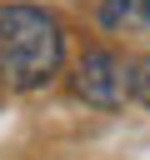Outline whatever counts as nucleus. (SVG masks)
<instances>
[{
    "label": "nucleus",
    "instance_id": "nucleus-1",
    "mask_svg": "<svg viewBox=\"0 0 150 160\" xmlns=\"http://www.w3.org/2000/svg\"><path fill=\"white\" fill-rule=\"evenodd\" d=\"M65 50L60 20L40 5H5L0 10V75L15 90H35L55 75Z\"/></svg>",
    "mask_w": 150,
    "mask_h": 160
},
{
    "label": "nucleus",
    "instance_id": "nucleus-2",
    "mask_svg": "<svg viewBox=\"0 0 150 160\" xmlns=\"http://www.w3.org/2000/svg\"><path fill=\"white\" fill-rule=\"evenodd\" d=\"M75 90H80L90 105L115 110V105L130 95V70H125V60H120L115 50H90V55L80 60V70H75Z\"/></svg>",
    "mask_w": 150,
    "mask_h": 160
},
{
    "label": "nucleus",
    "instance_id": "nucleus-3",
    "mask_svg": "<svg viewBox=\"0 0 150 160\" xmlns=\"http://www.w3.org/2000/svg\"><path fill=\"white\" fill-rule=\"evenodd\" d=\"M130 95H135L140 105H150V60H140V65L130 70Z\"/></svg>",
    "mask_w": 150,
    "mask_h": 160
},
{
    "label": "nucleus",
    "instance_id": "nucleus-4",
    "mask_svg": "<svg viewBox=\"0 0 150 160\" xmlns=\"http://www.w3.org/2000/svg\"><path fill=\"white\" fill-rule=\"evenodd\" d=\"M130 10H135V0H105V10H100V15H105V25H120Z\"/></svg>",
    "mask_w": 150,
    "mask_h": 160
},
{
    "label": "nucleus",
    "instance_id": "nucleus-5",
    "mask_svg": "<svg viewBox=\"0 0 150 160\" xmlns=\"http://www.w3.org/2000/svg\"><path fill=\"white\" fill-rule=\"evenodd\" d=\"M135 5H140V15H145V20H150V0H135Z\"/></svg>",
    "mask_w": 150,
    "mask_h": 160
}]
</instances>
